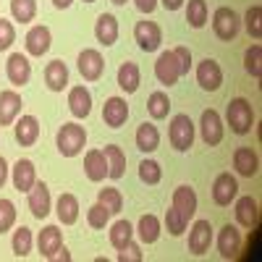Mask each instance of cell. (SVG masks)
Returning a JSON list of instances; mask_svg holds the SVG:
<instances>
[{
	"label": "cell",
	"instance_id": "1",
	"mask_svg": "<svg viewBox=\"0 0 262 262\" xmlns=\"http://www.w3.org/2000/svg\"><path fill=\"white\" fill-rule=\"evenodd\" d=\"M55 144H58V152L63 158H76L79 152L84 149V144H86L84 126H79V123H63L60 131H58V137H55Z\"/></svg>",
	"mask_w": 262,
	"mask_h": 262
},
{
	"label": "cell",
	"instance_id": "2",
	"mask_svg": "<svg viewBox=\"0 0 262 262\" xmlns=\"http://www.w3.org/2000/svg\"><path fill=\"white\" fill-rule=\"evenodd\" d=\"M226 118H228V126H231L233 134H238V137L249 134V131H252V123H254V111H252L249 100H244V97H233V100L228 102Z\"/></svg>",
	"mask_w": 262,
	"mask_h": 262
},
{
	"label": "cell",
	"instance_id": "3",
	"mask_svg": "<svg viewBox=\"0 0 262 262\" xmlns=\"http://www.w3.org/2000/svg\"><path fill=\"white\" fill-rule=\"evenodd\" d=\"M238 27H242V21H238V13L228 6H221L215 13H212V32L217 39L223 42H231L236 34H238Z\"/></svg>",
	"mask_w": 262,
	"mask_h": 262
},
{
	"label": "cell",
	"instance_id": "4",
	"mask_svg": "<svg viewBox=\"0 0 262 262\" xmlns=\"http://www.w3.org/2000/svg\"><path fill=\"white\" fill-rule=\"evenodd\" d=\"M168 139H170L173 149H179V152H186V149L194 144V123H191V118H189L186 113L173 116Z\"/></svg>",
	"mask_w": 262,
	"mask_h": 262
},
{
	"label": "cell",
	"instance_id": "5",
	"mask_svg": "<svg viewBox=\"0 0 262 262\" xmlns=\"http://www.w3.org/2000/svg\"><path fill=\"white\" fill-rule=\"evenodd\" d=\"M134 39H137L139 50L155 53V50L160 48V42H163V32H160V27L155 24V21H137V27H134Z\"/></svg>",
	"mask_w": 262,
	"mask_h": 262
},
{
	"label": "cell",
	"instance_id": "6",
	"mask_svg": "<svg viewBox=\"0 0 262 262\" xmlns=\"http://www.w3.org/2000/svg\"><path fill=\"white\" fill-rule=\"evenodd\" d=\"M196 84H200L205 92H217L221 90L223 71H221V66H217V60L205 58L200 66H196Z\"/></svg>",
	"mask_w": 262,
	"mask_h": 262
},
{
	"label": "cell",
	"instance_id": "7",
	"mask_svg": "<svg viewBox=\"0 0 262 262\" xmlns=\"http://www.w3.org/2000/svg\"><path fill=\"white\" fill-rule=\"evenodd\" d=\"M155 76L163 86H173L179 79H181V69H179V60L173 55V50H165L158 55L155 60Z\"/></svg>",
	"mask_w": 262,
	"mask_h": 262
},
{
	"label": "cell",
	"instance_id": "8",
	"mask_svg": "<svg viewBox=\"0 0 262 262\" xmlns=\"http://www.w3.org/2000/svg\"><path fill=\"white\" fill-rule=\"evenodd\" d=\"M105 71V60L100 55V50L95 48H86L79 53V74L84 81H97Z\"/></svg>",
	"mask_w": 262,
	"mask_h": 262
},
{
	"label": "cell",
	"instance_id": "9",
	"mask_svg": "<svg viewBox=\"0 0 262 262\" xmlns=\"http://www.w3.org/2000/svg\"><path fill=\"white\" fill-rule=\"evenodd\" d=\"M238 194V181L231 176V173H221L212 184V202L217 207H228Z\"/></svg>",
	"mask_w": 262,
	"mask_h": 262
},
{
	"label": "cell",
	"instance_id": "10",
	"mask_svg": "<svg viewBox=\"0 0 262 262\" xmlns=\"http://www.w3.org/2000/svg\"><path fill=\"white\" fill-rule=\"evenodd\" d=\"M200 131H202V142L207 147H215L223 142V121L217 116V111H205L202 118H200Z\"/></svg>",
	"mask_w": 262,
	"mask_h": 262
},
{
	"label": "cell",
	"instance_id": "11",
	"mask_svg": "<svg viewBox=\"0 0 262 262\" xmlns=\"http://www.w3.org/2000/svg\"><path fill=\"white\" fill-rule=\"evenodd\" d=\"M6 76H8V81L13 86L29 84V79H32V63H29V58L21 55V53H13L8 58V63H6Z\"/></svg>",
	"mask_w": 262,
	"mask_h": 262
},
{
	"label": "cell",
	"instance_id": "12",
	"mask_svg": "<svg viewBox=\"0 0 262 262\" xmlns=\"http://www.w3.org/2000/svg\"><path fill=\"white\" fill-rule=\"evenodd\" d=\"M50 207H53V200H50V189L45 181H34V186L29 189V210L34 217H48L50 215Z\"/></svg>",
	"mask_w": 262,
	"mask_h": 262
},
{
	"label": "cell",
	"instance_id": "13",
	"mask_svg": "<svg viewBox=\"0 0 262 262\" xmlns=\"http://www.w3.org/2000/svg\"><path fill=\"white\" fill-rule=\"evenodd\" d=\"M50 42H53L50 29H48V27H42V24H37V27H32V29L27 32L24 45H27V53H29V55L42 58V55L50 50Z\"/></svg>",
	"mask_w": 262,
	"mask_h": 262
},
{
	"label": "cell",
	"instance_id": "14",
	"mask_svg": "<svg viewBox=\"0 0 262 262\" xmlns=\"http://www.w3.org/2000/svg\"><path fill=\"white\" fill-rule=\"evenodd\" d=\"M217 252H221L223 259H233L238 252H242V233H238L236 226H223L221 233H217Z\"/></svg>",
	"mask_w": 262,
	"mask_h": 262
},
{
	"label": "cell",
	"instance_id": "15",
	"mask_svg": "<svg viewBox=\"0 0 262 262\" xmlns=\"http://www.w3.org/2000/svg\"><path fill=\"white\" fill-rule=\"evenodd\" d=\"M212 244V226L210 221H196L189 231V252L191 254H205Z\"/></svg>",
	"mask_w": 262,
	"mask_h": 262
},
{
	"label": "cell",
	"instance_id": "16",
	"mask_svg": "<svg viewBox=\"0 0 262 262\" xmlns=\"http://www.w3.org/2000/svg\"><path fill=\"white\" fill-rule=\"evenodd\" d=\"M128 118V105L123 97H107L102 105V121L111 128H121Z\"/></svg>",
	"mask_w": 262,
	"mask_h": 262
},
{
	"label": "cell",
	"instance_id": "17",
	"mask_svg": "<svg viewBox=\"0 0 262 262\" xmlns=\"http://www.w3.org/2000/svg\"><path fill=\"white\" fill-rule=\"evenodd\" d=\"M37 247H39V254L45 259H53L58 254V249L63 247V233L58 226H45L37 236Z\"/></svg>",
	"mask_w": 262,
	"mask_h": 262
},
{
	"label": "cell",
	"instance_id": "18",
	"mask_svg": "<svg viewBox=\"0 0 262 262\" xmlns=\"http://www.w3.org/2000/svg\"><path fill=\"white\" fill-rule=\"evenodd\" d=\"M21 107H24V100H21L18 92H13V90L0 92V126H11L18 118Z\"/></svg>",
	"mask_w": 262,
	"mask_h": 262
},
{
	"label": "cell",
	"instance_id": "19",
	"mask_svg": "<svg viewBox=\"0 0 262 262\" xmlns=\"http://www.w3.org/2000/svg\"><path fill=\"white\" fill-rule=\"evenodd\" d=\"M95 37H97L100 45H105V48L116 45V39H118V18L113 13H100L97 24H95Z\"/></svg>",
	"mask_w": 262,
	"mask_h": 262
},
{
	"label": "cell",
	"instance_id": "20",
	"mask_svg": "<svg viewBox=\"0 0 262 262\" xmlns=\"http://www.w3.org/2000/svg\"><path fill=\"white\" fill-rule=\"evenodd\" d=\"M233 168H236L238 176H247V179L257 176V170H259L257 152H254L252 147H238V149L233 152Z\"/></svg>",
	"mask_w": 262,
	"mask_h": 262
},
{
	"label": "cell",
	"instance_id": "21",
	"mask_svg": "<svg viewBox=\"0 0 262 262\" xmlns=\"http://www.w3.org/2000/svg\"><path fill=\"white\" fill-rule=\"evenodd\" d=\"M11 170H13V173H11V179H13V189H16V191H27V194H29V189H32V186H34V181H37L34 163H32V160H18Z\"/></svg>",
	"mask_w": 262,
	"mask_h": 262
},
{
	"label": "cell",
	"instance_id": "22",
	"mask_svg": "<svg viewBox=\"0 0 262 262\" xmlns=\"http://www.w3.org/2000/svg\"><path fill=\"white\" fill-rule=\"evenodd\" d=\"M84 173L90 181H102L107 176V160H105V152L102 149H90L84 155Z\"/></svg>",
	"mask_w": 262,
	"mask_h": 262
},
{
	"label": "cell",
	"instance_id": "23",
	"mask_svg": "<svg viewBox=\"0 0 262 262\" xmlns=\"http://www.w3.org/2000/svg\"><path fill=\"white\" fill-rule=\"evenodd\" d=\"M69 111L76 118H86L92 113V92L86 86H74L69 92Z\"/></svg>",
	"mask_w": 262,
	"mask_h": 262
},
{
	"label": "cell",
	"instance_id": "24",
	"mask_svg": "<svg viewBox=\"0 0 262 262\" xmlns=\"http://www.w3.org/2000/svg\"><path fill=\"white\" fill-rule=\"evenodd\" d=\"M55 212H58V221L63 226H74L79 221V200L74 194H60L58 196V202H55Z\"/></svg>",
	"mask_w": 262,
	"mask_h": 262
},
{
	"label": "cell",
	"instance_id": "25",
	"mask_svg": "<svg viewBox=\"0 0 262 262\" xmlns=\"http://www.w3.org/2000/svg\"><path fill=\"white\" fill-rule=\"evenodd\" d=\"M170 207H176L181 215H184V221L189 223V217H194L196 212V194L191 186H179L176 191H173V205Z\"/></svg>",
	"mask_w": 262,
	"mask_h": 262
},
{
	"label": "cell",
	"instance_id": "26",
	"mask_svg": "<svg viewBox=\"0 0 262 262\" xmlns=\"http://www.w3.org/2000/svg\"><path fill=\"white\" fill-rule=\"evenodd\" d=\"M39 137V121L34 116H21L16 121V142L21 147H32Z\"/></svg>",
	"mask_w": 262,
	"mask_h": 262
},
{
	"label": "cell",
	"instance_id": "27",
	"mask_svg": "<svg viewBox=\"0 0 262 262\" xmlns=\"http://www.w3.org/2000/svg\"><path fill=\"white\" fill-rule=\"evenodd\" d=\"M45 84L50 92H63L66 84H69V69H66L63 60H50L45 69Z\"/></svg>",
	"mask_w": 262,
	"mask_h": 262
},
{
	"label": "cell",
	"instance_id": "28",
	"mask_svg": "<svg viewBox=\"0 0 262 262\" xmlns=\"http://www.w3.org/2000/svg\"><path fill=\"white\" fill-rule=\"evenodd\" d=\"M236 221L244 228H257L259 226V210H257V200L252 196H242L236 202Z\"/></svg>",
	"mask_w": 262,
	"mask_h": 262
},
{
	"label": "cell",
	"instance_id": "29",
	"mask_svg": "<svg viewBox=\"0 0 262 262\" xmlns=\"http://www.w3.org/2000/svg\"><path fill=\"white\" fill-rule=\"evenodd\" d=\"M139 84H142V74H139V66L137 63H121V69H118V86L126 92V95H134L139 90Z\"/></svg>",
	"mask_w": 262,
	"mask_h": 262
},
{
	"label": "cell",
	"instance_id": "30",
	"mask_svg": "<svg viewBox=\"0 0 262 262\" xmlns=\"http://www.w3.org/2000/svg\"><path fill=\"white\" fill-rule=\"evenodd\" d=\"M105 160H107V179H123V173H126V155H123V149L118 144H107L105 149Z\"/></svg>",
	"mask_w": 262,
	"mask_h": 262
},
{
	"label": "cell",
	"instance_id": "31",
	"mask_svg": "<svg viewBox=\"0 0 262 262\" xmlns=\"http://www.w3.org/2000/svg\"><path fill=\"white\" fill-rule=\"evenodd\" d=\"M160 147V131H158V126L155 123H142L139 128H137V149H142V152H155Z\"/></svg>",
	"mask_w": 262,
	"mask_h": 262
},
{
	"label": "cell",
	"instance_id": "32",
	"mask_svg": "<svg viewBox=\"0 0 262 262\" xmlns=\"http://www.w3.org/2000/svg\"><path fill=\"white\" fill-rule=\"evenodd\" d=\"M137 233L144 244H155L160 238V221L155 215H142L139 217V226H137Z\"/></svg>",
	"mask_w": 262,
	"mask_h": 262
},
{
	"label": "cell",
	"instance_id": "33",
	"mask_svg": "<svg viewBox=\"0 0 262 262\" xmlns=\"http://www.w3.org/2000/svg\"><path fill=\"white\" fill-rule=\"evenodd\" d=\"M147 113L155 121L168 118V113H170V97L165 92H152L149 100H147Z\"/></svg>",
	"mask_w": 262,
	"mask_h": 262
},
{
	"label": "cell",
	"instance_id": "34",
	"mask_svg": "<svg viewBox=\"0 0 262 262\" xmlns=\"http://www.w3.org/2000/svg\"><path fill=\"white\" fill-rule=\"evenodd\" d=\"M11 16L13 21H21V24H29L37 16V0H11Z\"/></svg>",
	"mask_w": 262,
	"mask_h": 262
},
{
	"label": "cell",
	"instance_id": "35",
	"mask_svg": "<svg viewBox=\"0 0 262 262\" xmlns=\"http://www.w3.org/2000/svg\"><path fill=\"white\" fill-rule=\"evenodd\" d=\"M186 21H189L191 29H202L207 24V3H205V0H189Z\"/></svg>",
	"mask_w": 262,
	"mask_h": 262
},
{
	"label": "cell",
	"instance_id": "36",
	"mask_svg": "<svg viewBox=\"0 0 262 262\" xmlns=\"http://www.w3.org/2000/svg\"><path fill=\"white\" fill-rule=\"evenodd\" d=\"M11 247H13V254L16 257H27L32 252V231L27 226H21L13 231V238H11Z\"/></svg>",
	"mask_w": 262,
	"mask_h": 262
},
{
	"label": "cell",
	"instance_id": "37",
	"mask_svg": "<svg viewBox=\"0 0 262 262\" xmlns=\"http://www.w3.org/2000/svg\"><path fill=\"white\" fill-rule=\"evenodd\" d=\"M131 236H134V226H131L128 221H118V223H113V228H111V244H113L116 249H123V247L131 242Z\"/></svg>",
	"mask_w": 262,
	"mask_h": 262
},
{
	"label": "cell",
	"instance_id": "38",
	"mask_svg": "<svg viewBox=\"0 0 262 262\" xmlns=\"http://www.w3.org/2000/svg\"><path fill=\"white\" fill-rule=\"evenodd\" d=\"M97 202H100V205H105L107 210H111V215H116V212H121V210H123V196H121V191H118V189H113V186L100 189Z\"/></svg>",
	"mask_w": 262,
	"mask_h": 262
},
{
	"label": "cell",
	"instance_id": "39",
	"mask_svg": "<svg viewBox=\"0 0 262 262\" xmlns=\"http://www.w3.org/2000/svg\"><path fill=\"white\" fill-rule=\"evenodd\" d=\"M244 69L249 76L259 79L262 76V45H252L247 53H244Z\"/></svg>",
	"mask_w": 262,
	"mask_h": 262
},
{
	"label": "cell",
	"instance_id": "40",
	"mask_svg": "<svg viewBox=\"0 0 262 262\" xmlns=\"http://www.w3.org/2000/svg\"><path fill=\"white\" fill-rule=\"evenodd\" d=\"M139 179H142L144 184H149V186L160 184V179H163L160 163H158V160H142V163H139Z\"/></svg>",
	"mask_w": 262,
	"mask_h": 262
},
{
	"label": "cell",
	"instance_id": "41",
	"mask_svg": "<svg viewBox=\"0 0 262 262\" xmlns=\"http://www.w3.org/2000/svg\"><path fill=\"white\" fill-rule=\"evenodd\" d=\"M107 221H111V210H107L105 205L95 202L90 210H86V223H90L92 228H105Z\"/></svg>",
	"mask_w": 262,
	"mask_h": 262
},
{
	"label": "cell",
	"instance_id": "42",
	"mask_svg": "<svg viewBox=\"0 0 262 262\" xmlns=\"http://www.w3.org/2000/svg\"><path fill=\"white\" fill-rule=\"evenodd\" d=\"M244 24H247L249 37H254V39H259V37H262V8H259V6H252V8L247 11Z\"/></svg>",
	"mask_w": 262,
	"mask_h": 262
},
{
	"label": "cell",
	"instance_id": "43",
	"mask_svg": "<svg viewBox=\"0 0 262 262\" xmlns=\"http://www.w3.org/2000/svg\"><path fill=\"white\" fill-rule=\"evenodd\" d=\"M16 223V205L11 200H0V233L11 231Z\"/></svg>",
	"mask_w": 262,
	"mask_h": 262
},
{
	"label": "cell",
	"instance_id": "44",
	"mask_svg": "<svg viewBox=\"0 0 262 262\" xmlns=\"http://www.w3.org/2000/svg\"><path fill=\"white\" fill-rule=\"evenodd\" d=\"M165 228H168L170 236H181V233L186 231V221H184V215H181L176 207H170V210L165 212Z\"/></svg>",
	"mask_w": 262,
	"mask_h": 262
},
{
	"label": "cell",
	"instance_id": "45",
	"mask_svg": "<svg viewBox=\"0 0 262 262\" xmlns=\"http://www.w3.org/2000/svg\"><path fill=\"white\" fill-rule=\"evenodd\" d=\"M16 42V29L8 18H0V53L8 50L11 45Z\"/></svg>",
	"mask_w": 262,
	"mask_h": 262
},
{
	"label": "cell",
	"instance_id": "46",
	"mask_svg": "<svg viewBox=\"0 0 262 262\" xmlns=\"http://www.w3.org/2000/svg\"><path fill=\"white\" fill-rule=\"evenodd\" d=\"M142 249H139V244H134V242H128L123 249H118V262H142Z\"/></svg>",
	"mask_w": 262,
	"mask_h": 262
},
{
	"label": "cell",
	"instance_id": "47",
	"mask_svg": "<svg viewBox=\"0 0 262 262\" xmlns=\"http://www.w3.org/2000/svg\"><path fill=\"white\" fill-rule=\"evenodd\" d=\"M173 55H176V60H179V69H181V76H186L189 71H191V53H189V48H176L173 50Z\"/></svg>",
	"mask_w": 262,
	"mask_h": 262
},
{
	"label": "cell",
	"instance_id": "48",
	"mask_svg": "<svg viewBox=\"0 0 262 262\" xmlns=\"http://www.w3.org/2000/svg\"><path fill=\"white\" fill-rule=\"evenodd\" d=\"M134 3H137V8L142 13H152V11L158 8V0H134Z\"/></svg>",
	"mask_w": 262,
	"mask_h": 262
},
{
	"label": "cell",
	"instance_id": "49",
	"mask_svg": "<svg viewBox=\"0 0 262 262\" xmlns=\"http://www.w3.org/2000/svg\"><path fill=\"white\" fill-rule=\"evenodd\" d=\"M6 181H8V163H6L3 155H0V189L6 186Z\"/></svg>",
	"mask_w": 262,
	"mask_h": 262
},
{
	"label": "cell",
	"instance_id": "50",
	"mask_svg": "<svg viewBox=\"0 0 262 262\" xmlns=\"http://www.w3.org/2000/svg\"><path fill=\"white\" fill-rule=\"evenodd\" d=\"M160 3L165 6V11H179L184 6V0H160Z\"/></svg>",
	"mask_w": 262,
	"mask_h": 262
},
{
	"label": "cell",
	"instance_id": "51",
	"mask_svg": "<svg viewBox=\"0 0 262 262\" xmlns=\"http://www.w3.org/2000/svg\"><path fill=\"white\" fill-rule=\"evenodd\" d=\"M53 259H63V262H69V259H71V254L66 252V247H60V249H58V254H55Z\"/></svg>",
	"mask_w": 262,
	"mask_h": 262
},
{
	"label": "cell",
	"instance_id": "52",
	"mask_svg": "<svg viewBox=\"0 0 262 262\" xmlns=\"http://www.w3.org/2000/svg\"><path fill=\"white\" fill-rule=\"evenodd\" d=\"M71 3H74V0H53V6H55V8H60V11H63V8H69Z\"/></svg>",
	"mask_w": 262,
	"mask_h": 262
},
{
	"label": "cell",
	"instance_id": "53",
	"mask_svg": "<svg viewBox=\"0 0 262 262\" xmlns=\"http://www.w3.org/2000/svg\"><path fill=\"white\" fill-rule=\"evenodd\" d=\"M113 6H126V0H111Z\"/></svg>",
	"mask_w": 262,
	"mask_h": 262
},
{
	"label": "cell",
	"instance_id": "54",
	"mask_svg": "<svg viewBox=\"0 0 262 262\" xmlns=\"http://www.w3.org/2000/svg\"><path fill=\"white\" fill-rule=\"evenodd\" d=\"M84 3H95V0H84Z\"/></svg>",
	"mask_w": 262,
	"mask_h": 262
}]
</instances>
